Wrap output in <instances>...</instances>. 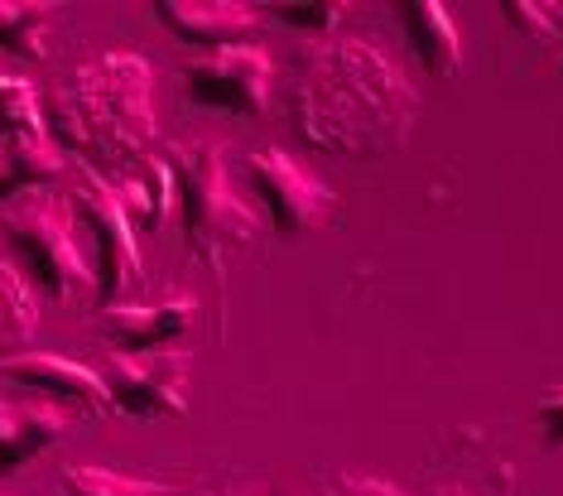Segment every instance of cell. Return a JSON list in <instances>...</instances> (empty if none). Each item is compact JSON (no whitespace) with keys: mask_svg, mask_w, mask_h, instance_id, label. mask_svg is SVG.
<instances>
[{"mask_svg":"<svg viewBox=\"0 0 563 496\" xmlns=\"http://www.w3.org/2000/svg\"><path fill=\"white\" fill-rule=\"evenodd\" d=\"M318 496H405V492L390 487V482H380V477H371V473H338L318 487Z\"/></svg>","mask_w":563,"mask_h":496,"instance_id":"obj_22","label":"cell"},{"mask_svg":"<svg viewBox=\"0 0 563 496\" xmlns=\"http://www.w3.org/2000/svg\"><path fill=\"white\" fill-rule=\"evenodd\" d=\"M150 87H155V73L145 58L131 48H107L48 87V135L63 155L97 169L107 184H121L125 174L159 155V121Z\"/></svg>","mask_w":563,"mask_h":496,"instance_id":"obj_2","label":"cell"},{"mask_svg":"<svg viewBox=\"0 0 563 496\" xmlns=\"http://www.w3.org/2000/svg\"><path fill=\"white\" fill-rule=\"evenodd\" d=\"M48 15L54 5L40 0H0V54H20L30 63L48 58Z\"/></svg>","mask_w":563,"mask_h":496,"instance_id":"obj_17","label":"cell"},{"mask_svg":"<svg viewBox=\"0 0 563 496\" xmlns=\"http://www.w3.org/2000/svg\"><path fill=\"white\" fill-rule=\"evenodd\" d=\"M40 328V299L24 285V275L15 265L0 261V362L30 352V338Z\"/></svg>","mask_w":563,"mask_h":496,"instance_id":"obj_15","label":"cell"},{"mask_svg":"<svg viewBox=\"0 0 563 496\" xmlns=\"http://www.w3.org/2000/svg\"><path fill=\"white\" fill-rule=\"evenodd\" d=\"M73 429V415L54 400H0V477H15Z\"/></svg>","mask_w":563,"mask_h":496,"instance_id":"obj_12","label":"cell"},{"mask_svg":"<svg viewBox=\"0 0 563 496\" xmlns=\"http://www.w3.org/2000/svg\"><path fill=\"white\" fill-rule=\"evenodd\" d=\"M117 188L125 198L131 222L145 227V232H159L164 218H169V208H174V179H169V164H164V155H155L150 164H140L135 174H125Z\"/></svg>","mask_w":563,"mask_h":496,"instance_id":"obj_16","label":"cell"},{"mask_svg":"<svg viewBox=\"0 0 563 496\" xmlns=\"http://www.w3.org/2000/svg\"><path fill=\"white\" fill-rule=\"evenodd\" d=\"M194 323H198V299H188V295H169L159 304L125 299V304H107V309H97V333L107 338L117 352L174 348V342L184 338Z\"/></svg>","mask_w":563,"mask_h":496,"instance_id":"obj_10","label":"cell"},{"mask_svg":"<svg viewBox=\"0 0 563 496\" xmlns=\"http://www.w3.org/2000/svg\"><path fill=\"white\" fill-rule=\"evenodd\" d=\"M289 121L323 155L386 159L415 131L419 92L371 40H318L294 73Z\"/></svg>","mask_w":563,"mask_h":496,"instance_id":"obj_1","label":"cell"},{"mask_svg":"<svg viewBox=\"0 0 563 496\" xmlns=\"http://www.w3.org/2000/svg\"><path fill=\"white\" fill-rule=\"evenodd\" d=\"M0 376L20 390H34V396L63 405L68 415H87L101 419L111 410V396L101 386V376L92 366L63 357V352H15V357L0 362Z\"/></svg>","mask_w":563,"mask_h":496,"instance_id":"obj_9","label":"cell"},{"mask_svg":"<svg viewBox=\"0 0 563 496\" xmlns=\"http://www.w3.org/2000/svg\"><path fill=\"white\" fill-rule=\"evenodd\" d=\"M400 24L409 34V48H415L419 68H424L429 78H457V73H463V34H457L443 0H405Z\"/></svg>","mask_w":563,"mask_h":496,"instance_id":"obj_13","label":"cell"},{"mask_svg":"<svg viewBox=\"0 0 563 496\" xmlns=\"http://www.w3.org/2000/svg\"><path fill=\"white\" fill-rule=\"evenodd\" d=\"M246 184L255 202L265 208V218L275 222V232L285 236H309L318 227L332 222L338 212V194L328 179H318L309 164H299L289 150H251L246 155Z\"/></svg>","mask_w":563,"mask_h":496,"instance_id":"obj_7","label":"cell"},{"mask_svg":"<svg viewBox=\"0 0 563 496\" xmlns=\"http://www.w3.org/2000/svg\"><path fill=\"white\" fill-rule=\"evenodd\" d=\"M178 78H184L188 101H198V107L232 111V117H265L275 87V58L261 44H232L184 58Z\"/></svg>","mask_w":563,"mask_h":496,"instance_id":"obj_8","label":"cell"},{"mask_svg":"<svg viewBox=\"0 0 563 496\" xmlns=\"http://www.w3.org/2000/svg\"><path fill=\"white\" fill-rule=\"evenodd\" d=\"M111 410L131 419H178L188 415V386H194V357L178 348L159 352H111L97 366Z\"/></svg>","mask_w":563,"mask_h":496,"instance_id":"obj_6","label":"cell"},{"mask_svg":"<svg viewBox=\"0 0 563 496\" xmlns=\"http://www.w3.org/2000/svg\"><path fill=\"white\" fill-rule=\"evenodd\" d=\"M73 218L87 232V246H92V285H97V309L107 304H125L140 299L145 289V261H140L135 246V222L125 212V198L117 184H107L97 169H78V179L68 188Z\"/></svg>","mask_w":563,"mask_h":496,"instance_id":"obj_5","label":"cell"},{"mask_svg":"<svg viewBox=\"0 0 563 496\" xmlns=\"http://www.w3.org/2000/svg\"><path fill=\"white\" fill-rule=\"evenodd\" d=\"M0 232L15 241L30 289L54 304L82 299L92 285V261L82 256V232L63 188H30L0 208Z\"/></svg>","mask_w":563,"mask_h":496,"instance_id":"obj_4","label":"cell"},{"mask_svg":"<svg viewBox=\"0 0 563 496\" xmlns=\"http://www.w3.org/2000/svg\"><path fill=\"white\" fill-rule=\"evenodd\" d=\"M34 131H48L40 87L15 68H0V140L34 135Z\"/></svg>","mask_w":563,"mask_h":496,"instance_id":"obj_18","label":"cell"},{"mask_svg":"<svg viewBox=\"0 0 563 496\" xmlns=\"http://www.w3.org/2000/svg\"><path fill=\"white\" fill-rule=\"evenodd\" d=\"M63 169H68V159L48 131L0 140V208L10 198L30 194V188H58Z\"/></svg>","mask_w":563,"mask_h":496,"instance_id":"obj_14","label":"cell"},{"mask_svg":"<svg viewBox=\"0 0 563 496\" xmlns=\"http://www.w3.org/2000/svg\"><path fill=\"white\" fill-rule=\"evenodd\" d=\"M174 179V208L184 218V236L194 256L208 265L212 279H227V256L261 241V218L241 188L232 184V164L217 140H184V145H159Z\"/></svg>","mask_w":563,"mask_h":496,"instance_id":"obj_3","label":"cell"},{"mask_svg":"<svg viewBox=\"0 0 563 496\" xmlns=\"http://www.w3.org/2000/svg\"><path fill=\"white\" fill-rule=\"evenodd\" d=\"M534 425H540L544 449H563V390L540 396V405H534Z\"/></svg>","mask_w":563,"mask_h":496,"instance_id":"obj_23","label":"cell"},{"mask_svg":"<svg viewBox=\"0 0 563 496\" xmlns=\"http://www.w3.org/2000/svg\"><path fill=\"white\" fill-rule=\"evenodd\" d=\"M271 15L279 24H289V30L328 40V34L338 30V20L347 15V0H279V5H271Z\"/></svg>","mask_w":563,"mask_h":496,"instance_id":"obj_21","label":"cell"},{"mask_svg":"<svg viewBox=\"0 0 563 496\" xmlns=\"http://www.w3.org/2000/svg\"><path fill=\"white\" fill-rule=\"evenodd\" d=\"M150 10L174 40H184L198 54L255 44V30H261V10L246 0H155Z\"/></svg>","mask_w":563,"mask_h":496,"instance_id":"obj_11","label":"cell"},{"mask_svg":"<svg viewBox=\"0 0 563 496\" xmlns=\"http://www.w3.org/2000/svg\"><path fill=\"white\" fill-rule=\"evenodd\" d=\"M501 15L510 30H520L530 44H559L563 40V5L559 0H506Z\"/></svg>","mask_w":563,"mask_h":496,"instance_id":"obj_20","label":"cell"},{"mask_svg":"<svg viewBox=\"0 0 563 496\" xmlns=\"http://www.w3.org/2000/svg\"><path fill=\"white\" fill-rule=\"evenodd\" d=\"M54 496H164V492L145 477H125V473H111V467H97V463H73Z\"/></svg>","mask_w":563,"mask_h":496,"instance_id":"obj_19","label":"cell"}]
</instances>
